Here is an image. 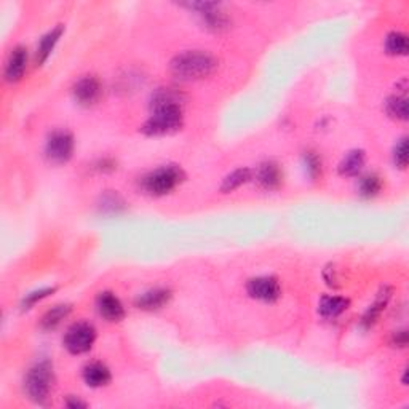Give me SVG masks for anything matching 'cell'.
<instances>
[{
	"mask_svg": "<svg viewBox=\"0 0 409 409\" xmlns=\"http://www.w3.org/2000/svg\"><path fill=\"white\" fill-rule=\"evenodd\" d=\"M183 105H160L152 107L151 117L143 125V133L147 136H163L176 133L183 128Z\"/></svg>",
	"mask_w": 409,
	"mask_h": 409,
	"instance_id": "obj_3",
	"label": "cell"
},
{
	"mask_svg": "<svg viewBox=\"0 0 409 409\" xmlns=\"http://www.w3.org/2000/svg\"><path fill=\"white\" fill-rule=\"evenodd\" d=\"M394 344L396 347H405L408 344V332L405 330L395 331L394 334Z\"/></svg>",
	"mask_w": 409,
	"mask_h": 409,
	"instance_id": "obj_28",
	"label": "cell"
},
{
	"mask_svg": "<svg viewBox=\"0 0 409 409\" xmlns=\"http://www.w3.org/2000/svg\"><path fill=\"white\" fill-rule=\"evenodd\" d=\"M70 305L68 304H58L52 307L50 310H47L43 314V317L40 320V328L43 331H53L56 330L59 325L63 323V320H66L70 314Z\"/></svg>",
	"mask_w": 409,
	"mask_h": 409,
	"instance_id": "obj_18",
	"label": "cell"
},
{
	"mask_svg": "<svg viewBox=\"0 0 409 409\" xmlns=\"http://www.w3.org/2000/svg\"><path fill=\"white\" fill-rule=\"evenodd\" d=\"M171 291L167 288H154L136 298L134 305L141 310H159L171 301Z\"/></svg>",
	"mask_w": 409,
	"mask_h": 409,
	"instance_id": "obj_14",
	"label": "cell"
},
{
	"mask_svg": "<svg viewBox=\"0 0 409 409\" xmlns=\"http://www.w3.org/2000/svg\"><path fill=\"white\" fill-rule=\"evenodd\" d=\"M95 341L96 330L88 321H77V323L70 325L63 337L64 347L72 355H84V353L90 352Z\"/></svg>",
	"mask_w": 409,
	"mask_h": 409,
	"instance_id": "obj_5",
	"label": "cell"
},
{
	"mask_svg": "<svg viewBox=\"0 0 409 409\" xmlns=\"http://www.w3.org/2000/svg\"><path fill=\"white\" fill-rule=\"evenodd\" d=\"M394 162L395 165L400 168V170H405L408 167V138L403 136V138L398 141L395 149H394Z\"/></svg>",
	"mask_w": 409,
	"mask_h": 409,
	"instance_id": "obj_25",
	"label": "cell"
},
{
	"mask_svg": "<svg viewBox=\"0 0 409 409\" xmlns=\"http://www.w3.org/2000/svg\"><path fill=\"white\" fill-rule=\"evenodd\" d=\"M383 185V178L378 176V174H364V176L360 178L358 181V194L362 195L363 199H374L376 195L380 194Z\"/></svg>",
	"mask_w": 409,
	"mask_h": 409,
	"instance_id": "obj_22",
	"label": "cell"
},
{
	"mask_svg": "<svg viewBox=\"0 0 409 409\" xmlns=\"http://www.w3.org/2000/svg\"><path fill=\"white\" fill-rule=\"evenodd\" d=\"M185 181V173L179 165H162L141 178V189L152 197H165Z\"/></svg>",
	"mask_w": 409,
	"mask_h": 409,
	"instance_id": "obj_2",
	"label": "cell"
},
{
	"mask_svg": "<svg viewBox=\"0 0 409 409\" xmlns=\"http://www.w3.org/2000/svg\"><path fill=\"white\" fill-rule=\"evenodd\" d=\"M385 112L390 118L396 120V122H406L408 120V98L405 93L401 95H392L385 100Z\"/></svg>",
	"mask_w": 409,
	"mask_h": 409,
	"instance_id": "obj_19",
	"label": "cell"
},
{
	"mask_svg": "<svg viewBox=\"0 0 409 409\" xmlns=\"http://www.w3.org/2000/svg\"><path fill=\"white\" fill-rule=\"evenodd\" d=\"M96 310L100 317L111 323H117L125 318V307L116 294L111 291H101L96 296Z\"/></svg>",
	"mask_w": 409,
	"mask_h": 409,
	"instance_id": "obj_10",
	"label": "cell"
},
{
	"mask_svg": "<svg viewBox=\"0 0 409 409\" xmlns=\"http://www.w3.org/2000/svg\"><path fill=\"white\" fill-rule=\"evenodd\" d=\"M54 384V373L50 362L43 360V362L36 363L29 371H27L24 378V394L31 401L37 403V405H45Z\"/></svg>",
	"mask_w": 409,
	"mask_h": 409,
	"instance_id": "obj_4",
	"label": "cell"
},
{
	"mask_svg": "<svg viewBox=\"0 0 409 409\" xmlns=\"http://www.w3.org/2000/svg\"><path fill=\"white\" fill-rule=\"evenodd\" d=\"M27 61H29V54H27L26 47H15L10 56L5 63L3 77L8 84H16L24 77L27 70Z\"/></svg>",
	"mask_w": 409,
	"mask_h": 409,
	"instance_id": "obj_11",
	"label": "cell"
},
{
	"mask_svg": "<svg viewBox=\"0 0 409 409\" xmlns=\"http://www.w3.org/2000/svg\"><path fill=\"white\" fill-rule=\"evenodd\" d=\"M384 48L390 56H406L408 54V37L403 32L394 31L385 37Z\"/></svg>",
	"mask_w": 409,
	"mask_h": 409,
	"instance_id": "obj_23",
	"label": "cell"
},
{
	"mask_svg": "<svg viewBox=\"0 0 409 409\" xmlns=\"http://www.w3.org/2000/svg\"><path fill=\"white\" fill-rule=\"evenodd\" d=\"M100 208L102 213H111V215H118L120 211L125 208V201L122 200L118 194H106L102 197V201L100 205Z\"/></svg>",
	"mask_w": 409,
	"mask_h": 409,
	"instance_id": "obj_24",
	"label": "cell"
},
{
	"mask_svg": "<svg viewBox=\"0 0 409 409\" xmlns=\"http://www.w3.org/2000/svg\"><path fill=\"white\" fill-rule=\"evenodd\" d=\"M390 296H392V291L390 290H383L379 293L378 299H376L373 305H369V309L366 310V314H364V317L362 320V323L369 328V326H373L378 318L380 317V314L385 310V305L389 304L390 301Z\"/></svg>",
	"mask_w": 409,
	"mask_h": 409,
	"instance_id": "obj_21",
	"label": "cell"
},
{
	"mask_svg": "<svg viewBox=\"0 0 409 409\" xmlns=\"http://www.w3.org/2000/svg\"><path fill=\"white\" fill-rule=\"evenodd\" d=\"M364 163H366V154L363 151H350L348 154L344 155V159L339 163V174L347 178L358 176L363 170Z\"/></svg>",
	"mask_w": 409,
	"mask_h": 409,
	"instance_id": "obj_16",
	"label": "cell"
},
{
	"mask_svg": "<svg viewBox=\"0 0 409 409\" xmlns=\"http://www.w3.org/2000/svg\"><path fill=\"white\" fill-rule=\"evenodd\" d=\"M54 293V288H43V290H39V291H34L31 294H27L26 299H24V309H31L32 305H36L39 301H42V299H45L50 296V294Z\"/></svg>",
	"mask_w": 409,
	"mask_h": 409,
	"instance_id": "obj_27",
	"label": "cell"
},
{
	"mask_svg": "<svg viewBox=\"0 0 409 409\" xmlns=\"http://www.w3.org/2000/svg\"><path fill=\"white\" fill-rule=\"evenodd\" d=\"M253 179L265 190H277L283 184V170L277 162L267 160L256 168Z\"/></svg>",
	"mask_w": 409,
	"mask_h": 409,
	"instance_id": "obj_12",
	"label": "cell"
},
{
	"mask_svg": "<svg viewBox=\"0 0 409 409\" xmlns=\"http://www.w3.org/2000/svg\"><path fill=\"white\" fill-rule=\"evenodd\" d=\"M64 34V26L58 24L56 27H53L52 31H48L45 36L42 37L39 45H37V52H36V61L37 66H43L47 63V59L50 58V54L53 53L54 47L59 42Z\"/></svg>",
	"mask_w": 409,
	"mask_h": 409,
	"instance_id": "obj_15",
	"label": "cell"
},
{
	"mask_svg": "<svg viewBox=\"0 0 409 409\" xmlns=\"http://www.w3.org/2000/svg\"><path fill=\"white\" fill-rule=\"evenodd\" d=\"M249 298L261 302H275L281 296V286L275 277H256L247 283Z\"/></svg>",
	"mask_w": 409,
	"mask_h": 409,
	"instance_id": "obj_9",
	"label": "cell"
},
{
	"mask_svg": "<svg viewBox=\"0 0 409 409\" xmlns=\"http://www.w3.org/2000/svg\"><path fill=\"white\" fill-rule=\"evenodd\" d=\"M217 69V59L203 50H187L176 54L170 63V72L181 82L210 77Z\"/></svg>",
	"mask_w": 409,
	"mask_h": 409,
	"instance_id": "obj_1",
	"label": "cell"
},
{
	"mask_svg": "<svg viewBox=\"0 0 409 409\" xmlns=\"http://www.w3.org/2000/svg\"><path fill=\"white\" fill-rule=\"evenodd\" d=\"M304 163H305V170H307V174L312 179H315L318 176V174H321V160H320V157L315 154V152H305Z\"/></svg>",
	"mask_w": 409,
	"mask_h": 409,
	"instance_id": "obj_26",
	"label": "cell"
},
{
	"mask_svg": "<svg viewBox=\"0 0 409 409\" xmlns=\"http://www.w3.org/2000/svg\"><path fill=\"white\" fill-rule=\"evenodd\" d=\"M348 299L341 296H323L320 299L318 312L325 318H336L348 309Z\"/></svg>",
	"mask_w": 409,
	"mask_h": 409,
	"instance_id": "obj_17",
	"label": "cell"
},
{
	"mask_svg": "<svg viewBox=\"0 0 409 409\" xmlns=\"http://www.w3.org/2000/svg\"><path fill=\"white\" fill-rule=\"evenodd\" d=\"M66 405L69 406V408H86V403H84V401H80L79 398H75V396H70L69 400L66 401Z\"/></svg>",
	"mask_w": 409,
	"mask_h": 409,
	"instance_id": "obj_29",
	"label": "cell"
},
{
	"mask_svg": "<svg viewBox=\"0 0 409 409\" xmlns=\"http://www.w3.org/2000/svg\"><path fill=\"white\" fill-rule=\"evenodd\" d=\"M185 7L195 12V15L199 16L201 24H205L206 29L215 31V32H221L224 31L231 24V18L229 15L224 12L221 3L216 2H192L187 3Z\"/></svg>",
	"mask_w": 409,
	"mask_h": 409,
	"instance_id": "obj_7",
	"label": "cell"
},
{
	"mask_svg": "<svg viewBox=\"0 0 409 409\" xmlns=\"http://www.w3.org/2000/svg\"><path fill=\"white\" fill-rule=\"evenodd\" d=\"M251 179H253V171H251L249 168H237V170H233L231 174H227V176L222 179L221 192L231 194L233 190H237L242 187V185L249 183Z\"/></svg>",
	"mask_w": 409,
	"mask_h": 409,
	"instance_id": "obj_20",
	"label": "cell"
},
{
	"mask_svg": "<svg viewBox=\"0 0 409 409\" xmlns=\"http://www.w3.org/2000/svg\"><path fill=\"white\" fill-rule=\"evenodd\" d=\"M72 98L77 105L84 107L95 106L102 98V84L95 75H85L72 86Z\"/></svg>",
	"mask_w": 409,
	"mask_h": 409,
	"instance_id": "obj_8",
	"label": "cell"
},
{
	"mask_svg": "<svg viewBox=\"0 0 409 409\" xmlns=\"http://www.w3.org/2000/svg\"><path fill=\"white\" fill-rule=\"evenodd\" d=\"M82 378H84V383L91 387V389H101V387L109 385L112 376L105 363L91 362L86 363L84 369H82Z\"/></svg>",
	"mask_w": 409,
	"mask_h": 409,
	"instance_id": "obj_13",
	"label": "cell"
},
{
	"mask_svg": "<svg viewBox=\"0 0 409 409\" xmlns=\"http://www.w3.org/2000/svg\"><path fill=\"white\" fill-rule=\"evenodd\" d=\"M75 141L72 133L68 130H54L47 138L45 143V157L54 165H63L68 163L74 155Z\"/></svg>",
	"mask_w": 409,
	"mask_h": 409,
	"instance_id": "obj_6",
	"label": "cell"
}]
</instances>
